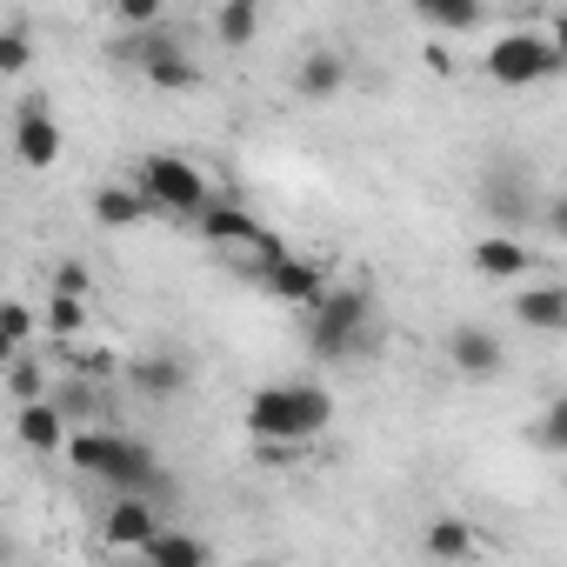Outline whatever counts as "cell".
<instances>
[{
  "mask_svg": "<svg viewBox=\"0 0 567 567\" xmlns=\"http://www.w3.org/2000/svg\"><path fill=\"white\" fill-rule=\"evenodd\" d=\"M534 447L567 454V401H547V408L534 414Z\"/></svg>",
  "mask_w": 567,
  "mask_h": 567,
  "instance_id": "d4e9b609",
  "label": "cell"
},
{
  "mask_svg": "<svg viewBox=\"0 0 567 567\" xmlns=\"http://www.w3.org/2000/svg\"><path fill=\"white\" fill-rule=\"evenodd\" d=\"M0 334H8L21 354H34V341H41V308H28V301H0Z\"/></svg>",
  "mask_w": 567,
  "mask_h": 567,
  "instance_id": "603a6c76",
  "label": "cell"
},
{
  "mask_svg": "<svg viewBox=\"0 0 567 567\" xmlns=\"http://www.w3.org/2000/svg\"><path fill=\"white\" fill-rule=\"evenodd\" d=\"M240 421H247V434H254L260 447H301V441L328 434L334 394H328L321 381H274V388H260V394L247 401Z\"/></svg>",
  "mask_w": 567,
  "mask_h": 567,
  "instance_id": "6da1fadb",
  "label": "cell"
},
{
  "mask_svg": "<svg viewBox=\"0 0 567 567\" xmlns=\"http://www.w3.org/2000/svg\"><path fill=\"white\" fill-rule=\"evenodd\" d=\"M254 34H260V8H254V0H220V8H214V41L220 48L240 54Z\"/></svg>",
  "mask_w": 567,
  "mask_h": 567,
  "instance_id": "d6986e66",
  "label": "cell"
},
{
  "mask_svg": "<svg viewBox=\"0 0 567 567\" xmlns=\"http://www.w3.org/2000/svg\"><path fill=\"white\" fill-rule=\"evenodd\" d=\"M240 567H280V560H240Z\"/></svg>",
  "mask_w": 567,
  "mask_h": 567,
  "instance_id": "f1b7e54d",
  "label": "cell"
},
{
  "mask_svg": "<svg viewBox=\"0 0 567 567\" xmlns=\"http://www.w3.org/2000/svg\"><path fill=\"white\" fill-rule=\"evenodd\" d=\"M154 534H161V514H154L147 494H114V507L101 514V540L121 547V554H141Z\"/></svg>",
  "mask_w": 567,
  "mask_h": 567,
  "instance_id": "9c48e42d",
  "label": "cell"
},
{
  "mask_svg": "<svg viewBox=\"0 0 567 567\" xmlns=\"http://www.w3.org/2000/svg\"><path fill=\"white\" fill-rule=\"evenodd\" d=\"M34 54H41V41H34L28 21H8V28H0V81L34 74Z\"/></svg>",
  "mask_w": 567,
  "mask_h": 567,
  "instance_id": "ffe728a7",
  "label": "cell"
},
{
  "mask_svg": "<svg viewBox=\"0 0 567 567\" xmlns=\"http://www.w3.org/2000/svg\"><path fill=\"white\" fill-rule=\"evenodd\" d=\"M134 560H147V567H214L207 540H200V534H181V527H161Z\"/></svg>",
  "mask_w": 567,
  "mask_h": 567,
  "instance_id": "9a60e30c",
  "label": "cell"
},
{
  "mask_svg": "<svg viewBox=\"0 0 567 567\" xmlns=\"http://www.w3.org/2000/svg\"><path fill=\"white\" fill-rule=\"evenodd\" d=\"M87 321H94V301H68V295L41 301V334H54V341H81Z\"/></svg>",
  "mask_w": 567,
  "mask_h": 567,
  "instance_id": "ac0fdd59",
  "label": "cell"
},
{
  "mask_svg": "<svg viewBox=\"0 0 567 567\" xmlns=\"http://www.w3.org/2000/svg\"><path fill=\"white\" fill-rule=\"evenodd\" d=\"M114 21L121 28H161V0H121Z\"/></svg>",
  "mask_w": 567,
  "mask_h": 567,
  "instance_id": "4316f807",
  "label": "cell"
},
{
  "mask_svg": "<svg viewBox=\"0 0 567 567\" xmlns=\"http://www.w3.org/2000/svg\"><path fill=\"white\" fill-rule=\"evenodd\" d=\"M514 321L534 334H560L567 328V288H520L514 295Z\"/></svg>",
  "mask_w": 567,
  "mask_h": 567,
  "instance_id": "2e32d148",
  "label": "cell"
},
{
  "mask_svg": "<svg viewBox=\"0 0 567 567\" xmlns=\"http://www.w3.org/2000/svg\"><path fill=\"white\" fill-rule=\"evenodd\" d=\"M194 227H200L214 247H240V254H254V267H267V260L288 254V247H280V240H274V234H267V227H260L240 200H220V194L200 207V220H194Z\"/></svg>",
  "mask_w": 567,
  "mask_h": 567,
  "instance_id": "8992f818",
  "label": "cell"
},
{
  "mask_svg": "<svg viewBox=\"0 0 567 567\" xmlns=\"http://www.w3.org/2000/svg\"><path fill=\"white\" fill-rule=\"evenodd\" d=\"M260 280H267V295H274L280 308H301V315H315V301L328 295V267L308 260V254H280V260H267Z\"/></svg>",
  "mask_w": 567,
  "mask_h": 567,
  "instance_id": "52a82bcc",
  "label": "cell"
},
{
  "mask_svg": "<svg viewBox=\"0 0 567 567\" xmlns=\"http://www.w3.org/2000/svg\"><path fill=\"white\" fill-rule=\"evenodd\" d=\"M61 454H68L87 481H107L114 494H154V487H161L154 447H141V441H127V434H114V427H74Z\"/></svg>",
  "mask_w": 567,
  "mask_h": 567,
  "instance_id": "7a4b0ae2",
  "label": "cell"
},
{
  "mask_svg": "<svg viewBox=\"0 0 567 567\" xmlns=\"http://www.w3.org/2000/svg\"><path fill=\"white\" fill-rule=\"evenodd\" d=\"M127 381H134L141 394L167 401V394H181V381H187V374H181V361H174V354H141V361L127 368Z\"/></svg>",
  "mask_w": 567,
  "mask_h": 567,
  "instance_id": "44dd1931",
  "label": "cell"
},
{
  "mask_svg": "<svg viewBox=\"0 0 567 567\" xmlns=\"http://www.w3.org/2000/svg\"><path fill=\"white\" fill-rule=\"evenodd\" d=\"M467 267H474L481 280H520V274L534 267V247H527L520 234H481V240L467 247Z\"/></svg>",
  "mask_w": 567,
  "mask_h": 567,
  "instance_id": "30bf717a",
  "label": "cell"
},
{
  "mask_svg": "<svg viewBox=\"0 0 567 567\" xmlns=\"http://www.w3.org/2000/svg\"><path fill=\"white\" fill-rule=\"evenodd\" d=\"M8 394H14V408H34V401H48V368H41L34 354H21V361L8 368Z\"/></svg>",
  "mask_w": 567,
  "mask_h": 567,
  "instance_id": "cb8c5ba5",
  "label": "cell"
},
{
  "mask_svg": "<svg viewBox=\"0 0 567 567\" xmlns=\"http://www.w3.org/2000/svg\"><path fill=\"white\" fill-rule=\"evenodd\" d=\"M68 434H74V421H68L54 401H34V408H21V414H14V441H21V447H34V454H61V447H68Z\"/></svg>",
  "mask_w": 567,
  "mask_h": 567,
  "instance_id": "4fadbf2b",
  "label": "cell"
},
{
  "mask_svg": "<svg viewBox=\"0 0 567 567\" xmlns=\"http://www.w3.org/2000/svg\"><path fill=\"white\" fill-rule=\"evenodd\" d=\"M447 361H454L467 381H501V368H507V354H501V341H494L487 328H454V334H447Z\"/></svg>",
  "mask_w": 567,
  "mask_h": 567,
  "instance_id": "8fae6325",
  "label": "cell"
},
{
  "mask_svg": "<svg viewBox=\"0 0 567 567\" xmlns=\"http://www.w3.org/2000/svg\"><path fill=\"white\" fill-rule=\"evenodd\" d=\"M94 220H101V227H141V220H147V200H141L127 181H107V187L94 194Z\"/></svg>",
  "mask_w": 567,
  "mask_h": 567,
  "instance_id": "e0dca14e",
  "label": "cell"
},
{
  "mask_svg": "<svg viewBox=\"0 0 567 567\" xmlns=\"http://www.w3.org/2000/svg\"><path fill=\"white\" fill-rule=\"evenodd\" d=\"M341 87H348V61H341L334 48L301 54V68H295V94H301V101H334Z\"/></svg>",
  "mask_w": 567,
  "mask_h": 567,
  "instance_id": "5bb4252c",
  "label": "cell"
},
{
  "mask_svg": "<svg viewBox=\"0 0 567 567\" xmlns=\"http://www.w3.org/2000/svg\"><path fill=\"white\" fill-rule=\"evenodd\" d=\"M368 295L361 288H328L321 301H315V315H308V348L321 354V361H348L354 348H361V334H368Z\"/></svg>",
  "mask_w": 567,
  "mask_h": 567,
  "instance_id": "5b68a950",
  "label": "cell"
},
{
  "mask_svg": "<svg viewBox=\"0 0 567 567\" xmlns=\"http://www.w3.org/2000/svg\"><path fill=\"white\" fill-rule=\"evenodd\" d=\"M560 61H567V48H554V34H540V28H514L481 54L487 81H501V87H540L560 74Z\"/></svg>",
  "mask_w": 567,
  "mask_h": 567,
  "instance_id": "277c9868",
  "label": "cell"
},
{
  "mask_svg": "<svg viewBox=\"0 0 567 567\" xmlns=\"http://www.w3.org/2000/svg\"><path fill=\"white\" fill-rule=\"evenodd\" d=\"M421 547H427V560L461 567V560H474V554H481V527H474L467 514H441V520H427Z\"/></svg>",
  "mask_w": 567,
  "mask_h": 567,
  "instance_id": "7c38bea8",
  "label": "cell"
},
{
  "mask_svg": "<svg viewBox=\"0 0 567 567\" xmlns=\"http://www.w3.org/2000/svg\"><path fill=\"white\" fill-rule=\"evenodd\" d=\"M421 21H427L434 34H474L487 14H481V0H427Z\"/></svg>",
  "mask_w": 567,
  "mask_h": 567,
  "instance_id": "7402d4cb",
  "label": "cell"
},
{
  "mask_svg": "<svg viewBox=\"0 0 567 567\" xmlns=\"http://www.w3.org/2000/svg\"><path fill=\"white\" fill-rule=\"evenodd\" d=\"M54 295H68V301H94V274H87L81 260H54Z\"/></svg>",
  "mask_w": 567,
  "mask_h": 567,
  "instance_id": "484cf974",
  "label": "cell"
},
{
  "mask_svg": "<svg viewBox=\"0 0 567 567\" xmlns=\"http://www.w3.org/2000/svg\"><path fill=\"white\" fill-rule=\"evenodd\" d=\"M14 361H21V348H14L8 334H0V368H14Z\"/></svg>",
  "mask_w": 567,
  "mask_h": 567,
  "instance_id": "83f0119b",
  "label": "cell"
},
{
  "mask_svg": "<svg viewBox=\"0 0 567 567\" xmlns=\"http://www.w3.org/2000/svg\"><path fill=\"white\" fill-rule=\"evenodd\" d=\"M61 147H68V141H61V121L48 114V101H41V94L21 101V114H14V161L41 174V167L61 161Z\"/></svg>",
  "mask_w": 567,
  "mask_h": 567,
  "instance_id": "ba28073f",
  "label": "cell"
},
{
  "mask_svg": "<svg viewBox=\"0 0 567 567\" xmlns=\"http://www.w3.org/2000/svg\"><path fill=\"white\" fill-rule=\"evenodd\" d=\"M127 567H147V560H127Z\"/></svg>",
  "mask_w": 567,
  "mask_h": 567,
  "instance_id": "f546056e",
  "label": "cell"
},
{
  "mask_svg": "<svg viewBox=\"0 0 567 567\" xmlns=\"http://www.w3.org/2000/svg\"><path fill=\"white\" fill-rule=\"evenodd\" d=\"M127 187L147 200V214H181V220H200V207L214 200V181L187 154H141Z\"/></svg>",
  "mask_w": 567,
  "mask_h": 567,
  "instance_id": "3957f363",
  "label": "cell"
}]
</instances>
